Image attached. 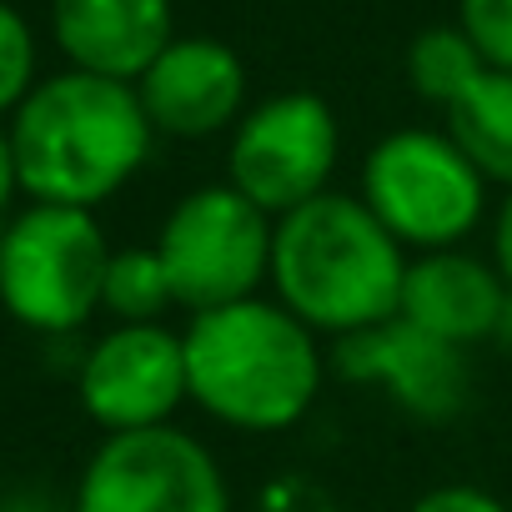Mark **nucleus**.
Here are the masks:
<instances>
[{"label":"nucleus","instance_id":"16","mask_svg":"<svg viewBox=\"0 0 512 512\" xmlns=\"http://www.w3.org/2000/svg\"><path fill=\"white\" fill-rule=\"evenodd\" d=\"M101 312L111 322H161L166 312H176V292H171V277L161 267L156 246H121V251H111Z\"/></svg>","mask_w":512,"mask_h":512},{"label":"nucleus","instance_id":"14","mask_svg":"<svg viewBox=\"0 0 512 512\" xmlns=\"http://www.w3.org/2000/svg\"><path fill=\"white\" fill-rule=\"evenodd\" d=\"M442 131L462 146L487 186L512 191V71H482L442 111Z\"/></svg>","mask_w":512,"mask_h":512},{"label":"nucleus","instance_id":"20","mask_svg":"<svg viewBox=\"0 0 512 512\" xmlns=\"http://www.w3.org/2000/svg\"><path fill=\"white\" fill-rule=\"evenodd\" d=\"M487 256H492V267H497V277L512 297V191H502L497 206H492V251Z\"/></svg>","mask_w":512,"mask_h":512},{"label":"nucleus","instance_id":"5","mask_svg":"<svg viewBox=\"0 0 512 512\" xmlns=\"http://www.w3.org/2000/svg\"><path fill=\"white\" fill-rule=\"evenodd\" d=\"M111 251L96 211L26 201L0 226V307L26 332L76 337L101 312Z\"/></svg>","mask_w":512,"mask_h":512},{"label":"nucleus","instance_id":"19","mask_svg":"<svg viewBox=\"0 0 512 512\" xmlns=\"http://www.w3.org/2000/svg\"><path fill=\"white\" fill-rule=\"evenodd\" d=\"M407 512H512L497 492L477 487V482H437L427 487Z\"/></svg>","mask_w":512,"mask_h":512},{"label":"nucleus","instance_id":"18","mask_svg":"<svg viewBox=\"0 0 512 512\" xmlns=\"http://www.w3.org/2000/svg\"><path fill=\"white\" fill-rule=\"evenodd\" d=\"M457 31L487 71H512V0H457Z\"/></svg>","mask_w":512,"mask_h":512},{"label":"nucleus","instance_id":"21","mask_svg":"<svg viewBox=\"0 0 512 512\" xmlns=\"http://www.w3.org/2000/svg\"><path fill=\"white\" fill-rule=\"evenodd\" d=\"M21 196V171H16V146H11V121H0V226L16 216Z\"/></svg>","mask_w":512,"mask_h":512},{"label":"nucleus","instance_id":"8","mask_svg":"<svg viewBox=\"0 0 512 512\" xmlns=\"http://www.w3.org/2000/svg\"><path fill=\"white\" fill-rule=\"evenodd\" d=\"M71 512H236L216 452L186 427L101 437L76 477Z\"/></svg>","mask_w":512,"mask_h":512},{"label":"nucleus","instance_id":"10","mask_svg":"<svg viewBox=\"0 0 512 512\" xmlns=\"http://www.w3.org/2000/svg\"><path fill=\"white\" fill-rule=\"evenodd\" d=\"M332 367L417 422H452L472 402V352L412 327L407 317L337 342Z\"/></svg>","mask_w":512,"mask_h":512},{"label":"nucleus","instance_id":"7","mask_svg":"<svg viewBox=\"0 0 512 512\" xmlns=\"http://www.w3.org/2000/svg\"><path fill=\"white\" fill-rule=\"evenodd\" d=\"M342 156L337 111L317 91H277L246 106L226 136V181L272 221L332 191Z\"/></svg>","mask_w":512,"mask_h":512},{"label":"nucleus","instance_id":"11","mask_svg":"<svg viewBox=\"0 0 512 512\" xmlns=\"http://www.w3.org/2000/svg\"><path fill=\"white\" fill-rule=\"evenodd\" d=\"M141 111L156 136L206 141L231 136L246 116V66L216 36H176L136 81Z\"/></svg>","mask_w":512,"mask_h":512},{"label":"nucleus","instance_id":"12","mask_svg":"<svg viewBox=\"0 0 512 512\" xmlns=\"http://www.w3.org/2000/svg\"><path fill=\"white\" fill-rule=\"evenodd\" d=\"M397 317L472 352L477 342L502 337L512 317V297L492 267V256H477L472 246H447V251H422L407 262Z\"/></svg>","mask_w":512,"mask_h":512},{"label":"nucleus","instance_id":"2","mask_svg":"<svg viewBox=\"0 0 512 512\" xmlns=\"http://www.w3.org/2000/svg\"><path fill=\"white\" fill-rule=\"evenodd\" d=\"M11 146L26 201L96 211L151 161L156 131L136 86L66 66L16 106Z\"/></svg>","mask_w":512,"mask_h":512},{"label":"nucleus","instance_id":"4","mask_svg":"<svg viewBox=\"0 0 512 512\" xmlns=\"http://www.w3.org/2000/svg\"><path fill=\"white\" fill-rule=\"evenodd\" d=\"M357 196L407 256L467 246L492 206L482 171L437 126L387 131L362 156Z\"/></svg>","mask_w":512,"mask_h":512},{"label":"nucleus","instance_id":"6","mask_svg":"<svg viewBox=\"0 0 512 512\" xmlns=\"http://www.w3.org/2000/svg\"><path fill=\"white\" fill-rule=\"evenodd\" d=\"M272 236L277 221L246 201L231 181L191 186L156 231V256L171 277L176 307L186 317L216 312L246 297H262L272 282Z\"/></svg>","mask_w":512,"mask_h":512},{"label":"nucleus","instance_id":"13","mask_svg":"<svg viewBox=\"0 0 512 512\" xmlns=\"http://www.w3.org/2000/svg\"><path fill=\"white\" fill-rule=\"evenodd\" d=\"M51 36L71 71L136 86L176 41L171 0H51Z\"/></svg>","mask_w":512,"mask_h":512},{"label":"nucleus","instance_id":"3","mask_svg":"<svg viewBox=\"0 0 512 512\" xmlns=\"http://www.w3.org/2000/svg\"><path fill=\"white\" fill-rule=\"evenodd\" d=\"M407 262L357 191H327L277 221L267 287L307 332L347 342L397 317Z\"/></svg>","mask_w":512,"mask_h":512},{"label":"nucleus","instance_id":"17","mask_svg":"<svg viewBox=\"0 0 512 512\" xmlns=\"http://www.w3.org/2000/svg\"><path fill=\"white\" fill-rule=\"evenodd\" d=\"M36 36L26 26V16L0 0V121H11L16 106L36 91Z\"/></svg>","mask_w":512,"mask_h":512},{"label":"nucleus","instance_id":"9","mask_svg":"<svg viewBox=\"0 0 512 512\" xmlns=\"http://www.w3.org/2000/svg\"><path fill=\"white\" fill-rule=\"evenodd\" d=\"M76 402L106 432H151L191 402L186 342L166 322H111L76 362Z\"/></svg>","mask_w":512,"mask_h":512},{"label":"nucleus","instance_id":"1","mask_svg":"<svg viewBox=\"0 0 512 512\" xmlns=\"http://www.w3.org/2000/svg\"><path fill=\"white\" fill-rule=\"evenodd\" d=\"M181 342L191 402L211 422L246 437L297 427L327 382L322 337L267 292L186 317Z\"/></svg>","mask_w":512,"mask_h":512},{"label":"nucleus","instance_id":"15","mask_svg":"<svg viewBox=\"0 0 512 512\" xmlns=\"http://www.w3.org/2000/svg\"><path fill=\"white\" fill-rule=\"evenodd\" d=\"M482 71H487V66H482L477 46L457 31V21H452V26H427V31L407 46V81H412V91H417L427 106H437V111H447Z\"/></svg>","mask_w":512,"mask_h":512}]
</instances>
